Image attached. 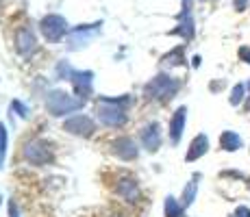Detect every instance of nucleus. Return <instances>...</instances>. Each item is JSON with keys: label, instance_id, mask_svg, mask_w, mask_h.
<instances>
[{"label": "nucleus", "instance_id": "obj_1", "mask_svg": "<svg viewBox=\"0 0 250 217\" xmlns=\"http://www.w3.org/2000/svg\"><path fill=\"white\" fill-rule=\"evenodd\" d=\"M131 104V98H100L96 104V115L104 126H124L126 122V107Z\"/></svg>", "mask_w": 250, "mask_h": 217}, {"label": "nucleus", "instance_id": "obj_2", "mask_svg": "<svg viewBox=\"0 0 250 217\" xmlns=\"http://www.w3.org/2000/svg\"><path fill=\"white\" fill-rule=\"evenodd\" d=\"M179 87H181V83L176 79H172V76H167V74H159L144 87V96H146L148 100H170L176 96Z\"/></svg>", "mask_w": 250, "mask_h": 217}, {"label": "nucleus", "instance_id": "obj_3", "mask_svg": "<svg viewBox=\"0 0 250 217\" xmlns=\"http://www.w3.org/2000/svg\"><path fill=\"white\" fill-rule=\"evenodd\" d=\"M46 107L52 115H65V113H74V111L83 109V100L81 98H74V96L65 94V91H50L46 98Z\"/></svg>", "mask_w": 250, "mask_h": 217}, {"label": "nucleus", "instance_id": "obj_4", "mask_svg": "<svg viewBox=\"0 0 250 217\" xmlns=\"http://www.w3.org/2000/svg\"><path fill=\"white\" fill-rule=\"evenodd\" d=\"M24 158L28 163H33V165H44L52 158V154L44 141H28L24 146Z\"/></svg>", "mask_w": 250, "mask_h": 217}, {"label": "nucleus", "instance_id": "obj_5", "mask_svg": "<svg viewBox=\"0 0 250 217\" xmlns=\"http://www.w3.org/2000/svg\"><path fill=\"white\" fill-rule=\"evenodd\" d=\"M63 130H68L70 135H76V137H91L96 126L87 115H74L63 122Z\"/></svg>", "mask_w": 250, "mask_h": 217}, {"label": "nucleus", "instance_id": "obj_6", "mask_svg": "<svg viewBox=\"0 0 250 217\" xmlns=\"http://www.w3.org/2000/svg\"><path fill=\"white\" fill-rule=\"evenodd\" d=\"M185 122H187V107H179L170 119V141L174 146L181 141L183 130H185Z\"/></svg>", "mask_w": 250, "mask_h": 217}, {"label": "nucleus", "instance_id": "obj_7", "mask_svg": "<svg viewBox=\"0 0 250 217\" xmlns=\"http://www.w3.org/2000/svg\"><path fill=\"white\" fill-rule=\"evenodd\" d=\"M207 152H209V137H207L205 133H200V135H196V137L191 139L189 150H187V154H185V161L187 163L198 161V158L205 157Z\"/></svg>", "mask_w": 250, "mask_h": 217}, {"label": "nucleus", "instance_id": "obj_8", "mask_svg": "<svg viewBox=\"0 0 250 217\" xmlns=\"http://www.w3.org/2000/svg\"><path fill=\"white\" fill-rule=\"evenodd\" d=\"M142 146L148 152H157L161 148V133H159V124H148L142 130Z\"/></svg>", "mask_w": 250, "mask_h": 217}, {"label": "nucleus", "instance_id": "obj_9", "mask_svg": "<svg viewBox=\"0 0 250 217\" xmlns=\"http://www.w3.org/2000/svg\"><path fill=\"white\" fill-rule=\"evenodd\" d=\"M113 152L118 154V158H124V161L137 158V146L131 137H120L118 141L113 143Z\"/></svg>", "mask_w": 250, "mask_h": 217}, {"label": "nucleus", "instance_id": "obj_10", "mask_svg": "<svg viewBox=\"0 0 250 217\" xmlns=\"http://www.w3.org/2000/svg\"><path fill=\"white\" fill-rule=\"evenodd\" d=\"M70 80L76 89V96H79L81 100L87 98L91 91V72H83V74H81V72H72Z\"/></svg>", "mask_w": 250, "mask_h": 217}, {"label": "nucleus", "instance_id": "obj_11", "mask_svg": "<svg viewBox=\"0 0 250 217\" xmlns=\"http://www.w3.org/2000/svg\"><path fill=\"white\" fill-rule=\"evenodd\" d=\"M118 196L124 197L126 202H137L139 197V189H137V182L133 178H122L118 182Z\"/></svg>", "mask_w": 250, "mask_h": 217}, {"label": "nucleus", "instance_id": "obj_12", "mask_svg": "<svg viewBox=\"0 0 250 217\" xmlns=\"http://www.w3.org/2000/svg\"><path fill=\"white\" fill-rule=\"evenodd\" d=\"M244 146L242 137H239L235 130H224L222 135H220V148L227 152H237L239 148Z\"/></svg>", "mask_w": 250, "mask_h": 217}, {"label": "nucleus", "instance_id": "obj_13", "mask_svg": "<svg viewBox=\"0 0 250 217\" xmlns=\"http://www.w3.org/2000/svg\"><path fill=\"white\" fill-rule=\"evenodd\" d=\"M63 31H65V22L61 20V18H48L44 22V33L50 41L59 39V37L63 35Z\"/></svg>", "mask_w": 250, "mask_h": 217}, {"label": "nucleus", "instance_id": "obj_14", "mask_svg": "<svg viewBox=\"0 0 250 217\" xmlns=\"http://www.w3.org/2000/svg\"><path fill=\"white\" fill-rule=\"evenodd\" d=\"M198 180H200V174H194V178H191L189 182H187V187L183 189V196H181V204L185 206H191L196 200V194H198Z\"/></svg>", "mask_w": 250, "mask_h": 217}, {"label": "nucleus", "instance_id": "obj_15", "mask_svg": "<svg viewBox=\"0 0 250 217\" xmlns=\"http://www.w3.org/2000/svg\"><path fill=\"white\" fill-rule=\"evenodd\" d=\"M163 213H166V217H187L185 215V206L181 204L176 197L167 196L166 197V204H163Z\"/></svg>", "mask_w": 250, "mask_h": 217}, {"label": "nucleus", "instance_id": "obj_16", "mask_svg": "<svg viewBox=\"0 0 250 217\" xmlns=\"http://www.w3.org/2000/svg\"><path fill=\"white\" fill-rule=\"evenodd\" d=\"M244 98H246V85L244 83H237L230 89V98H229V102L233 104V107H239V104L244 102Z\"/></svg>", "mask_w": 250, "mask_h": 217}, {"label": "nucleus", "instance_id": "obj_17", "mask_svg": "<svg viewBox=\"0 0 250 217\" xmlns=\"http://www.w3.org/2000/svg\"><path fill=\"white\" fill-rule=\"evenodd\" d=\"M28 46L35 48V39H33V35L28 31H22L18 35V48H20V52H28Z\"/></svg>", "mask_w": 250, "mask_h": 217}, {"label": "nucleus", "instance_id": "obj_18", "mask_svg": "<svg viewBox=\"0 0 250 217\" xmlns=\"http://www.w3.org/2000/svg\"><path fill=\"white\" fill-rule=\"evenodd\" d=\"M4 154H7V130H4L2 122H0V165L4 161Z\"/></svg>", "mask_w": 250, "mask_h": 217}, {"label": "nucleus", "instance_id": "obj_19", "mask_svg": "<svg viewBox=\"0 0 250 217\" xmlns=\"http://www.w3.org/2000/svg\"><path fill=\"white\" fill-rule=\"evenodd\" d=\"M166 61H167V63H172V65H183V63H185V59H183V48L174 50L172 55H167Z\"/></svg>", "mask_w": 250, "mask_h": 217}, {"label": "nucleus", "instance_id": "obj_20", "mask_svg": "<svg viewBox=\"0 0 250 217\" xmlns=\"http://www.w3.org/2000/svg\"><path fill=\"white\" fill-rule=\"evenodd\" d=\"M11 109H16L18 115H22V118H26V115H28V109L24 107L22 102H18V100H16V102H11Z\"/></svg>", "mask_w": 250, "mask_h": 217}, {"label": "nucleus", "instance_id": "obj_21", "mask_svg": "<svg viewBox=\"0 0 250 217\" xmlns=\"http://www.w3.org/2000/svg\"><path fill=\"white\" fill-rule=\"evenodd\" d=\"M230 217H250V209L248 206H237V209H235V213L230 215Z\"/></svg>", "mask_w": 250, "mask_h": 217}, {"label": "nucleus", "instance_id": "obj_22", "mask_svg": "<svg viewBox=\"0 0 250 217\" xmlns=\"http://www.w3.org/2000/svg\"><path fill=\"white\" fill-rule=\"evenodd\" d=\"M239 59L246 61V63L250 65V48H248V46H242V48H239Z\"/></svg>", "mask_w": 250, "mask_h": 217}, {"label": "nucleus", "instance_id": "obj_23", "mask_svg": "<svg viewBox=\"0 0 250 217\" xmlns=\"http://www.w3.org/2000/svg\"><path fill=\"white\" fill-rule=\"evenodd\" d=\"M233 4H235V9H237V11H244V9L248 7V0H233Z\"/></svg>", "mask_w": 250, "mask_h": 217}, {"label": "nucleus", "instance_id": "obj_24", "mask_svg": "<svg viewBox=\"0 0 250 217\" xmlns=\"http://www.w3.org/2000/svg\"><path fill=\"white\" fill-rule=\"evenodd\" d=\"M9 217H18V206L13 200H9Z\"/></svg>", "mask_w": 250, "mask_h": 217}, {"label": "nucleus", "instance_id": "obj_25", "mask_svg": "<svg viewBox=\"0 0 250 217\" xmlns=\"http://www.w3.org/2000/svg\"><path fill=\"white\" fill-rule=\"evenodd\" d=\"M244 109H246V111H248V113H250V96H248V98H246V102H244Z\"/></svg>", "mask_w": 250, "mask_h": 217}, {"label": "nucleus", "instance_id": "obj_26", "mask_svg": "<svg viewBox=\"0 0 250 217\" xmlns=\"http://www.w3.org/2000/svg\"><path fill=\"white\" fill-rule=\"evenodd\" d=\"M248 187H250V178H248Z\"/></svg>", "mask_w": 250, "mask_h": 217}, {"label": "nucleus", "instance_id": "obj_27", "mask_svg": "<svg viewBox=\"0 0 250 217\" xmlns=\"http://www.w3.org/2000/svg\"><path fill=\"white\" fill-rule=\"evenodd\" d=\"M0 202H2V200H0Z\"/></svg>", "mask_w": 250, "mask_h": 217}]
</instances>
